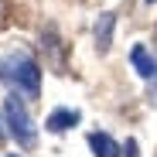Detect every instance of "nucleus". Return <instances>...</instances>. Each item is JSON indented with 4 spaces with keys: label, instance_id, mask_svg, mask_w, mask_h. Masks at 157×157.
I'll use <instances>...</instances> for the list:
<instances>
[{
    "label": "nucleus",
    "instance_id": "7ed1b4c3",
    "mask_svg": "<svg viewBox=\"0 0 157 157\" xmlns=\"http://www.w3.org/2000/svg\"><path fill=\"white\" fill-rule=\"evenodd\" d=\"M130 65L137 68L140 78H150V82H157V58L147 51V44H133V48H130Z\"/></svg>",
    "mask_w": 157,
    "mask_h": 157
},
{
    "label": "nucleus",
    "instance_id": "0eeeda50",
    "mask_svg": "<svg viewBox=\"0 0 157 157\" xmlns=\"http://www.w3.org/2000/svg\"><path fill=\"white\" fill-rule=\"evenodd\" d=\"M120 154H123V157H140V154H137V140H126V144L120 147Z\"/></svg>",
    "mask_w": 157,
    "mask_h": 157
},
{
    "label": "nucleus",
    "instance_id": "20e7f679",
    "mask_svg": "<svg viewBox=\"0 0 157 157\" xmlns=\"http://www.w3.org/2000/svg\"><path fill=\"white\" fill-rule=\"evenodd\" d=\"M113 24H116V14H99V21H96V51L99 55H106L109 51V44H113Z\"/></svg>",
    "mask_w": 157,
    "mask_h": 157
},
{
    "label": "nucleus",
    "instance_id": "f257e3e1",
    "mask_svg": "<svg viewBox=\"0 0 157 157\" xmlns=\"http://www.w3.org/2000/svg\"><path fill=\"white\" fill-rule=\"evenodd\" d=\"M0 82H10L21 96L38 99L41 96V68L28 51H7L0 58Z\"/></svg>",
    "mask_w": 157,
    "mask_h": 157
},
{
    "label": "nucleus",
    "instance_id": "f03ea898",
    "mask_svg": "<svg viewBox=\"0 0 157 157\" xmlns=\"http://www.w3.org/2000/svg\"><path fill=\"white\" fill-rule=\"evenodd\" d=\"M4 116H7V133L17 140V147L34 150V147H38V126H34L28 106H24V99H21L17 92H10V96L4 99Z\"/></svg>",
    "mask_w": 157,
    "mask_h": 157
},
{
    "label": "nucleus",
    "instance_id": "1a4fd4ad",
    "mask_svg": "<svg viewBox=\"0 0 157 157\" xmlns=\"http://www.w3.org/2000/svg\"><path fill=\"white\" fill-rule=\"evenodd\" d=\"M7 157H17V154H7Z\"/></svg>",
    "mask_w": 157,
    "mask_h": 157
},
{
    "label": "nucleus",
    "instance_id": "423d86ee",
    "mask_svg": "<svg viewBox=\"0 0 157 157\" xmlns=\"http://www.w3.org/2000/svg\"><path fill=\"white\" fill-rule=\"evenodd\" d=\"M89 147H92V157H120V144L109 137V133H89Z\"/></svg>",
    "mask_w": 157,
    "mask_h": 157
},
{
    "label": "nucleus",
    "instance_id": "39448f33",
    "mask_svg": "<svg viewBox=\"0 0 157 157\" xmlns=\"http://www.w3.org/2000/svg\"><path fill=\"white\" fill-rule=\"evenodd\" d=\"M78 120H82L78 109H55V113L44 120V126H48V133H65V130H72Z\"/></svg>",
    "mask_w": 157,
    "mask_h": 157
},
{
    "label": "nucleus",
    "instance_id": "9d476101",
    "mask_svg": "<svg viewBox=\"0 0 157 157\" xmlns=\"http://www.w3.org/2000/svg\"><path fill=\"white\" fill-rule=\"evenodd\" d=\"M147 4H154V0H147Z\"/></svg>",
    "mask_w": 157,
    "mask_h": 157
},
{
    "label": "nucleus",
    "instance_id": "6e6552de",
    "mask_svg": "<svg viewBox=\"0 0 157 157\" xmlns=\"http://www.w3.org/2000/svg\"><path fill=\"white\" fill-rule=\"evenodd\" d=\"M4 137H7V130H4V123H0V140H4Z\"/></svg>",
    "mask_w": 157,
    "mask_h": 157
}]
</instances>
